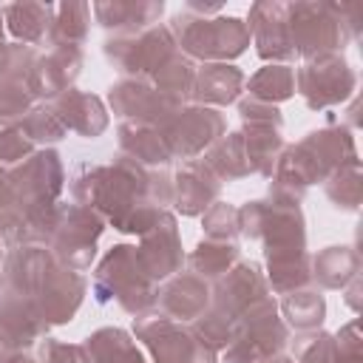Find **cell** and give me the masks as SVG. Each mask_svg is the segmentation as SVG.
Returning <instances> with one entry per match:
<instances>
[{
  "mask_svg": "<svg viewBox=\"0 0 363 363\" xmlns=\"http://www.w3.org/2000/svg\"><path fill=\"white\" fill-rule=\"evenodd\" d=\"M150 173L153 170L128 156L111 164H79L71 179V196L116 230L145 235L162 216V207H156L150 196Z\"/></svg>",
  "mask_w": 363,
  "mask_h": 363,
  "instance_id": "6da1fadb",
  "label": "cell"
},
{
  "mask_svg": "<svg viewBox=\"0 0 363 363\" xmlns=\"http://www.w3.org/2000/svg\"><path fill=\"white\" fill-rule=\"evenodd\" d=\"M289 45L295 57L312 60L343 51L360 34V6L352 3H286Z\"/></svg>",
  "mask_w": 363,
  "mask_h": 363,
  "instance_id": "7a4b0ae2",
  "label": "cell"
},
{
  "mask_svg": "<svg viewBox=\"0 0 363 363\" xmlns=\"http://www.w3.org/2000/svg\"><path fill=\"white\" fill-rule=\"evenodd\" d=\"M170 31L176 37V45L187 60L201 62H227L247 51L250 45V28L238 17H201L190 11H179L170 17Z\"/></svg>",
  "mask_w": 363,
  "mask_h": 363,
  "instance_id": "3957f363",
  "label": "cell"
},
{
  "mask_svg": "<svg viewBox=\"0 0 363 363\" xmlns=\"http://www.w3.org/2000/svg\"><path fill=\"white\" fill-rule=\"evenodd\" d=\"M94 298L99 303L116 301L125 312L130 315H145L156 306L159 286L145 275L136 258V247L130 244H116L105 252L94 272Z\"/></svg>",
  "mask_w": 363,
  "mask_h": 363,
  "instance_id": "277c9868",
  "label": "cell"
},
{
  "mask_svg": "<svg viewBox=\"0 0 363 363\" xmlns=\"http://www.w3.org/2000/svg\"><path fill=\"white\" fill-rule=\"evenodd\" d=\"M238 230L247 238L264 244L267 261L281 258V255L306 252V230H303L301 204H284L275 199L247 201L238 210Z\"/></svg>",
  "mask_w": 363,
  "mask_h": 363,
  "instance_id": "5b68a950",
  "label": "cell"
},
{
  "mask_svg": "<svg viewBox=\"0 0 363 363\" xmlns=\"http://www.w3.org/2000/svg\"><path fill=\"white\" fill-rule=\"evenodd\" d=\"M286 340L289 326L278 318V303L264 295L238 315V332L224 349L221 363H261L272 354H281Z\"/></svg>",
  "mask_w": 363,
  "mask_h": 363,
  "instance_id": "8992f818",
  "label": "cell"
},
{
  "mask_svg": "<svg viewBox=\"0 0 363 363\" xmlns=\"http://www.w3.org/2000/svg\"><path fill=\"white\" fill-rule=\"evenodd\" d=\"M105 60L130 79H150L173 54H179L170 26H150L133 34H113L105 40Z\"/></svg>",
  "mask_w": 363,
  "mask_h": 363,
  "instance_id": "52a82bcc",
  "label": "cell"
},
{
  "mask_svg": "<svg viewBox=\"0 0 363 363\" xmlns=\"http://www.w3.org/2000/svg\"><path fill=\"white\" fill-rule=\"evenodd\" d=\"M105 230V221L99 213H94L85 204H57L54 213V230L48 238V250L54 258L68 269H88L96 258V241Z\"/></svg>",
  "mask_w": 363,
  "mask_h": 363,
  "instance_id": "ba28073f",
  "label": "cell"
},
{
  "mask_svg": "<svg viewBox=\"0 0 363 363\" xmlns=\"http://www.w3.org/2000/svg\"><path fill=\"white\" fill-rule=\"evenodd\" d=\"M14 190V210L26 216H43L57 207L62 190V162L51 147L34 150L28 159L9 170Z\"/></svg>",
  "mask_w": 363,
  "mask_h": 363,
  "instance_id": "9c48e42d",
  "label": "cell"
},
{
  "mask_svg": "<svg viewBox=\"0 0 363 363\" xmlns=\"http://www.w3.org/2000/svg\"><path fill=\"white\" fill-rule=\"evenodd\" d=\"M133 335L147 346L156 363H218L184 323L164 318L162 312H145L133 320Z\"/></svg>",
  "mask_w": 363,
  "mask_h": 363,
  "instance_id": "30bf717a",
  "label": "cell"
},
{
  "mask_svg": "<svg viewBox=\"0 0 363 363\" xmlns=\"http://www.w3.org/2000/svg\"><path fill=\"white\" fill-rule=\"evenodd\" d=\"M354 88H357V74L340 51L303 60V65L295 68V91L303 96V102L312 111L343 105L354 94Z\"/></svg>",
  "mask_w": 363,
  "mask_h": 363,
  "instance_id": "8fae6325",
  "label": "cell"
},
{
  "mask_svg": "<svg viewBox=\"0 0 363 363\" xmlns=\"http://www.w3.org/2000/svg\"><path fill=\"white\" fill-rule=\"evenodd\" d=\"M224 116L216 108L207 105H184L179 108L164 125L162 133L167 139V147L173 153V159H196L199 153H204L218 136H224Z\"/></svg>",
  "mask_w": 363,
  "mask_h": 363,
  "instance_id": "7c38bea8",
  "label": "cell"
},
{
  "mask_svg": "<svg viewBox=\"0 0 363 363\" xmlns=\"http://www.w3.org/2000/svg\"><path fill=\"white\" fill-rule=\"evenodd\" d=\"M108 102L122 122H139V125H156V128H162L179 108H184L182 102L156 91L147 79H130V77L108 88Z\"/></svg>",
  "mask_w": 363,
  "mask_h": 363,
  "instance_id": "4fadbf2b",
  "label": "cell"
},
{
  "mask_svg": "<svg viewBox=\"0 0 363 363\" xmlns=\"http://www.w3.org/2000/svg\"><path fill=\"white\" fill-rule=\"evenodd\" d=\"M82 68V48L79 45H51L45 54H37L23 85L31 99H57L71 88Z\"/></svg>",
  "mask_w": 363,
  "mask_h": 363,
  "instance_id": "5bb4252c",
  "label": "cell"
},
{
  "mask_svg": "<svg viewBox=\"0 0 363 363\" xmlns=\"http://www.w3.org/2000/svg\"><path fill=\"white\" fill-rule=\"evenodd\" d=\"M136 258H139V267L145 269V275L153 284L167 281L182 269L184 252H182L176 216L170 210H162L156 224L142 235V244L136 247Z\"/></svg>",
  "mask_w": 363,
  "mask_h": 363,
  "instance_id": "9a60e30c",
  "label": "cell"
},
{
  "mask_svg": "<svg viewBox=\"0 0 363 363\" xmlns=\"http://www.w3.org/2000/svg\"><path fill=\"white\" fill-rule=\"evenodd\" d=\"M250 40L255 43V54L269 65L281 62L289 65L295 51L289 45V26H286V3H252L247 17Z\"/></svg>",
  "mask_w": 363,
  "mask_h": 363,
  "instance_id": "2e32d148",
  "label": "cell"
},
{
  "mask_svg": "<svg viewBox=\"0 0 363 363\" xmlns=\"http://www.w3.org/2000/svg\"><path fill=\"white\" fill-rule=\"evenodd\" d=\"M48 323L43 320L34 298L3 292L0 298V352L17 354L31 343L43 340Z\"/></svg>",
  "mask_w": 363,
  "mask_h": 363,
  "instance_id": "e0dca14e",
  "label": "cell"
},
{
  "mask_svg": "<svg viewBox=\"0 0 363 363\" xmlns=\"http://www.w3.org/2000/svg\"><path fill=\"white\" fill-rule=\"evenodd\" d=\"M57 264L54 252L43 244H26V247H11L3 267H0V281L3 292H14L23 298H34L48 278L51 267Z\"/></svg>",
  "mask_w": 363,
  "mask_h": 363,
  "instance_id": "ac0fdd59",
  "label": "cell"
},
{
  "mask_svg": "<svg viewBox=\"0 0 363 363\" xmlns=\"http://www.w3.org/2000/svg\"><path fill=\"white\" fill-rule=\"evenodd\" d=\"M82 295H85V278L77 269H68L57 261L48 278L43 281L40 292L34 295V303L45 323H68L74 320Z\"/></svg>",
  "mask_w": 363,
  "mask_h": 363,
  "instance_id": "d6986e66",
  "label": "cell"
},
{
  "mask_svg": "<svg viewBox=\"0 0 363 363\" xmlns=\"http://www.w3.org/2000/svg\"><path fill=\"white\" fill-rule=\"evenodd\" d=\"M267 295V278L261 275L258 264H247V261H238L230 272H224L221 278H216V286L210 289V306L235 318L258 298Z\"/></svg>",
  "mask_w": 363,
  "mask_h": 363,
  "instance_id": "ffe728a7",
  "label": "cell"
},
{
  "mask_svg": "<svg viewBox=\"0 0 363 363\" xmlns=\"http://www.w3.org/2000/svg\"><path fill=\"white\" fill-rule=\"evenodd\" d=\"M156 309L179 323H193L210 309V284L193 272H182L167 278V284L156 295Z\"/></svg>",
  "mask_w": 363,
  "mask_h": 363,
  "instance_id": "44dd1931",
  "label": "cell"
},
{
  "mask_svg": "<svg viewBox=\"0 0 363 363\" xmlns=\"http://www.w3.org/2000/svg\"><path fill=\"white\" fill-rule=\"evenodd\" d=\"M218 190H221L218 176L201 159H190L179 167V173L173 179V201L170 204H176V210L182 216H201L213 201H218Z\"/></svg>",
  "mask_w": 363,
  "mask_h": 363,
  "instance_id": "7402d4cb",
  "label": "cell"
},
{
  "mask_svg": "<svg viewBox=\"0 0 363 363\" xmlns=\"http://www.w3.org/2000/svg\"><path fill=\"white\" fill-rule=\"evenodd\" d=\"M48 105L54 108V113L60 116L65 130H74V133H79L85 139H96L108 128V111H105L102 99L94 96V94L68 88L65 94H60Z\"/></svg>",
  "mask_w": 363,
  "mask_h": 363,
  "instance_id": "603a6c76",
  "label": "cell"
},
{
  "mask_svg": "<svg viewBox=\"0 0 363 363\" xmlns=\"http://www.w3.org/2000/svg\"><path fill=\"white\" fill-rule=\"evenodd\" d=\"M298 145L312 156V162L318 164L323 182H326L337 167H343V164H349V162H357L354 136H352L349 128H340V125H337V128L329 125V128H320V130H309Z\"/></svg>",
  "mask_w": 363,
  "mask_h": 363,
  "instance_id": "cb8c5ba5",
  "label": "cell"
},
{
  "mask_svg": "<svg viewBox=\"0 0 363 363\" xmlns=\"http://www.w3.org/2000/svg\"><path fill=\"white\" fill-rule=\"evenodd\" d=\"M91 14L96 23L116 34H133L150 28L164 14L162 0H113V3H94Z\"/></svg>",
  "mask_w": 363,
  "mask_h": 363,
  "instance_id": "d4e9b609",
  "label": "cell"
},
{
  "mask_svg": "<svg viewBox=\"0 0 363 363\" xmlns=\"http://www.w3.org/2000/svg\"><path fill=\"white\" fill-rule=\"evenodd\" d=\"M244 71L230 65V62H204L201 68H196V79H193V99L199 105H230L238 99V94L244 91Z\"/></svg>",
  "mask_w": 363,
  "mask_h": 363,
  "instance_id": "484cf974",
  "label": "cell"
},
{
  "mask_svg": "<svg viewBox=\"0 0 363 363\" xmlns=\"http://www.w3.org/2000/svg\"><path fill=\"white\" fill-rule=\"evenodd\" d=\"M119 147L128 159L147 170H162L173 162V153L167 147V139L162 128L156 125H139V122H122L119 125Z\"/></svg>",
  "mask_w": 363,
  "mask_h": 363,
  "instance_id": "4316f807",
  "label": "cell"
},
{
  "mask_svg": "<svg viewBox=\"0 0 363 363\" xmlns=\"http://www.w3.org/2000/svg\"><path fill=\"white\" fill-rule=\"evenodd\" d=\"M0 9H3V20L9 26V34L20 45L34 48V45L48 40L51 17H54L51 3H9V6H0Z\"/></svg>",
  "mask_w": 363,
  "mask_h": 363,
  "instance_id": "83f0119b",
  "label": "cell"
},
{
  "mask_svg": "<svg viewBox=\"0 0 363 363\" xmlns=\"http://www.w3.org/2000/svg\"><path fill=\"white\" fill-rule=\"evenodd\" d=\"M201 162L218 176V182H238V179L252 176V167H250V159H247V147H244L241 130H233V133L218 136L204 150V159Z\"/></svg>",
  "mask_w": 363,
  "mask_h": 363,
  "instance_id": "f1b7e54d",
  "label": "cell"
},
{
  "mask_svg": "<svg viewBox=\"0 0 363 363\" xmlns=\"http://www.w3.org/2000/svg\"><path fill=\"white\" fill-rule=\"evenodd\" d=\"M360 275V255L352 247H326L312 258V284L323 289H346Z\"/></svg>",
  "mask_w": 363,
  "mask_h": 363,
  "instance_id": "f546056e",
  "label": "cell"
},
{
  "mask_svg": "<svg viewBox=\"0 0 363 363\" xmlns=\"http://www.w3.org/2000/svg\"><path fill=\"white\" fill-rule=\"evenodd\" d=\"M82 346H85L88 363H145V357L136 349V343L130 340V335L116 326L96 329L94 335L85 337Z\"/></svg>",
  "mask_w": 363,
  "mask_h": 363,
  "instance_id": "4dcf8cb0",
  "label": "cell"
},
{
  "mask_svg": "<svg viewBox=\"0 0 363 363\" xmlns=\"http://www.w3.org/2000/svg\"><path fill=\"white\" fill-rule=\"evenodd\" d=\"M235 264H238V247H235V241H213V238H204L187 255L190 272L199 275V278H204V281L221 278Z\"/></svg>",
  "mask_w": 363,
  "mask_h": 363,
  "instance_id": "1f68e13d",
  "label": "cell"
},
{
  "mask_svg": "<svg viewBox=\"0 0 363 363\" xmlns=\"http://www.w3.org/2000/svg\"><path fill=\"white\" fill-rule=\"evenodd\" d=\"M244 85H247V96H252L258 102L278 105L295 94V68L281 65V62H269V65L258 68Z\"/></svg>",
  "mask_w": 363,
  "mask_h": 363,
  "instance_id": "d6a6232c",
  "label": "cell"
},
{
  "mask_svg": "<svg viewBox=\"0 0 363 363\" xmlns=\"http://www.w3.org/2000/svg\"><path fill=\"white\" fill-rule=\"evenodd\" d=\"M281 312L286 318V326H292L298 332H315V329H320V323L326 318V301L318 289L306 286V289L286 292L281 301Z\"/></svg>",
  "mask_w": 363,
  "mask_h": 363,
  "instance_id": "836d02e7",
  "label": "cell"
},
{
  "mask_svg": "<svg viewBox=\"0 0 363 363\" xmlns=\"http://www.w3.org/2000/svg\"><path fill=\"white\" fill-rule=\"evenodd\" d=\"M91 26V6L88 3H60L54 6L48 43L51 45H82Z\"/></svg>",
  "mask_w": 363,
  "mask_h": 363,
  "instance_id": "e575fe53",
  "label": "cell"
},
{
  "mask_svg": "<svg viewBox=\"0 0 363 363\" xmlns=\"http://www.w3.org/2000/svg\"><path fill=\"white\" fill-rule=\"evenodd\" d=\"M193 79H196V65H193V60H187V57L179 51V54H173L147 82H150L156 91H162L164 96H170V99H176V102L184 105V99L193 94Z\"/></svg>",
  "mask_w": 363,
  "mask_h": 363,
  "instance_id": "d590c367",
  "label": "cell"
},
{
  "mask_svg": "<svg viewBox=\"0 0 363 363\" xmlns=\"http://www.w3.org/2000/svg\"><path fill=\"white\" fill-rule=\"evenodd\" d=\"M190 332H193L207 349L218 352V349H227V346L233 343V337H235V332H238V320L210 306L201 318L193 320Z\"/></svg>",
  "mask_w": 363,
  "mask_h": 363,
  "instance_id": "8d00e7d4",
  "label": "cell"
},
{
  "mask_svg": "<svg viewBox=\"0 0 363 363\" xmlns=\"http://www.w3.org/2000/svg\"><path fill=\"white\" fill-rule=\"evenodd\" d=\"M323 190L337 210H357V204H360V162H349V164L337 167L323 182Z\"/></svg>",
  "mask_w": 363,
  "mask_h": 363,
  "instance_id": "74e56055",
  "label": "cell"
},
{
  "mask_svg": "<svg viewBox=\"0 0 363 363\" xmlns=\"http://www.w3.org/2000/svg\"><path fill=\"white\" fill-rule=\"evenodd\" d=\"M20 130L28 136L31 145H45V142H60L68 130L65 125L60 122V116L54 113L51 105H40V108H31L23 122H20Z\"/></svg>",
  "mask_w": 363,
  "mask_h": 363,
  "instance_id": "f35d334b",
  "label": "cell"
},
{
  "mask_svg": "<svg viewBox=\"0 0 363 363\" xmlns=\"http://www.w3.org/2000/svg\"><path fill=\"white\" fill-rule=\"evenodd\" d=\"M295 363H337V340L329 332H303L295 337Z\"/></svg>",
  "mask_w": 363,
  "mask_h": 363,
  "instance_id": "ab89813d",
  "label": "cell"
},
{
  "mask_svg": "<svg viewBox=\"0 0 363 363\" xmlns=\"http://www.w3.org/2000/svg\"><path fill=\"white\" fill-rule=\"evenodd\" d=\"M201 227L204 235L213 241H235L238 230V210L227 201H213L204 213H201Z\"/></svg>",
  "mask_w": 363,
  "mask_h": 363,
  "instance_id": "60d3db41",
  "label": "cell"
},
{
  "mask_svg": "<svg viewBox=\"0 0 363 363\" xmlns=\"http://www.w3.org/2000/svg\"><path fill=\"white\" fill-rule=\"evenodd\" d=\"M31 111V94L20 79L0 77V122H9L14 116H26Z\"/></svg>",
  "mask_w": 363,
  "mask_h": 363,
  "instance_id": "b9f144b4",
  "label": "cell"
},
{
  "mask_svg": "<svg viewBox=\"0 0 363 363\" xmlns=\"http://www.w3.org/2000/svg\"><path fill=\"white\" fill-rule=\"evenodd\" d=\"M34 153V145L28 142V136L20 130V125L11 122H0V164H20L23 159H28Z\"/></svg>",
  "mask_w": 363,
  "mask_h": 363,
  "instance_id": "7bdbcfd3",
  "label": "cell"
},
{
  "mask_svg": "<svg viewBox=\"0 0 363 363\" xmlns=\"http://www.w3.org/2000/svg\"><path fill=\"white\" fill-rule=\"evenodd\" d=\"M238 113H241V122L244 125H267V128H281L284 125V116H281L278 105L258 102L252 96L238 99Z\"/></svg>",
  "mask_w": 363,
  "mask_h": 363,
  "instance_id": "ee69618b",
  "label": "cell"
},
{
  "mask_svg": "<svg viewBox=\"0 0 363 363\" xmlns=\"http://www.w3.org/2000/svg\"><path fill=\"white\" fill-rule=\"evenodd\" d=\"M40 363H88V354H85V346L45 337L40 346Z\"/></svg>",
  "mask_w": 363,
  "mask_h": 363,
  "instance_id": "f6af8a7d",
  "label": "cell"
},
{
  "mask_svg": "<svg viewBox=\"0 0 363 363\" xmlns=\"http://www.w3.org/2000/svg\"><path fill=\"white\" fill-rule=\"evenodd\" d=\"M337 363H360V326L357 320H349L337 335Z\"/></svg>",
  "mask_w": 363,
  "mask_h": 363,
  "instance_id": "bcb514c9",
  "label": "cell"
},
{
  "mask_svg": "<svg viewBox=\"0 0 363 363\" xmlns=\"http://www.w3.org/2000/svg\"><path fill=\"white\" fill-rule=\"evenodd\" d=\"M14 207V190H11V179H9V170L0 164V216L6 210Z\"/></svg>",
  "mask_w": 363,
  "mask_h": 363,
  "instance_id": "7dc6e473",
  "label": "cell"
},
{
  "mask_svg": "<svg viewBox=\"0 0 363 363\" xmlns=\"http://www.w3.org/2000/svg\"><path fill=\"white\" fill-rule=\"evenodd\" d=\"M9 62H11V43L3 37V9H0V77L9 74Z\"/></svg>",
  "mask_w": 363,
  "mask_h": 363,
  "instance_id": "c3c4849f",
  "label": "cell"
},
{
  "mask_svg": "<svg viewBox=\"0 0 363 363\" xmlns=\"http://www.w3.org/2000/svg\"><path fill=\"white\" fill-rule=\"evenodd\" d=\"M3 363H40V360H34V357H28V354L17 352V354H6V357H3Z\"/></svg>",
  "mask_w": 363,
  "mask_h": 363,
  "instance_id": "681fc988",
  "label": "cell"
},
{
  "mask_svg": "<svg viewBox=\"0 0 363 363\" xmlns=\"http://www.w3.org/2000/svg\"><path fill=\"white\" fill-rule=\"evenodd\" d=\"M261 363H295V360L286 357V354H272V357H267V360H261Z\"/></svg>",
  "mask_w": 363,
  "mask_h": 363,
  "instance_id": "f907efd6",
  "label": "cell"
}]
</instances>
